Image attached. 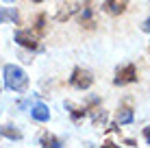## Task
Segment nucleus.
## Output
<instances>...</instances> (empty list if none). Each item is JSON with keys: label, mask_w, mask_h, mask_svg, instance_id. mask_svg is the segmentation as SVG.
<instances>
[{"label": "nucleus", "mask_w": 150, "mask_h": 148, "mask_svg": "<svg viewBox=\"0 0 150 148\" xmlns=\"http://www.w3.org/2000/svg\"><path fill=\"white\" fill-rule=\"evenodd\" d=\"M2 79H4L7 89L15 91V94H24V91L28 89V74L24 72L20 65H15V63H7L4 65Z\"/></svg>", "instance_id": "1"}, {"label": "nucleus", "mask_w": 150, "mask_h": 148, "mask_svg": "<svg viewBox=\"0 0 150 148\" xmlns=\"http://www.w3.org/2000/svg\"><path fill=\"white\" fill-rule=\"evenodd\" d=\"M15 44L24 50H30V52H41L44 46H41V35L35 33L33 28H18L13 35Z\"/></svg>", "instance_id": "2"}, {"label": "nucleus", "mask_w": 150, "mask_h": 148, "mask_svg": "<svg viewBox=\"0 0 150 148\" xmlns=\"http://www.w3.org/2000/svg\"><path fill=\"white\" fill-rule=\"evenodd\" d=\"M70 85L74 89H79V91L89 89L91 85H94V74H91V70L76 65V68L72 70V74H70Z\"/></svg>", "instance_id": "3"}, {"label": "nucleus", "mask_w": 150, "mask_h": 148, "mask_svg": "<svg viewBox=\"0 0 150 148\" xmlns=\"http://www.w3.org/2000/svg\"><path fill=\"white\" fill-rule=\"evenodd\" d=\"M94 4V0H81V9H79V24L83 28H87V30H94L96 28V9L91 7Z\"/></svg>", "instance_id": "4"}, {"label": "nucleus", "mask_w": 150, "mask_h": 148, "mask_svg": "<svg viewBox=\"0 0 150 148\" xmlns=\"http://www.w3.org/2000/svg\"><path fill=\"white\" fill-rule=\"evenodd\" d=\"M137 81V68L135 63H124L115 70V76H113V85L115 87H124V85H131Z\"/></svg>", "instance_id": "5"}, {"label": "nucleus", "mask_w": 150, "mask_h": 148, "mask_svg": "<svg viewBox=\"0 0 150 148\" xmlns=\"http://www.w3.org/2000/svg\"><path fill=\"white\" fill-rule=\"evenodd\" d=\"M128 2H131V0H105V2H102V11L107 15H111V18H117V15H122L126 11Z\"/></svg>", "instance_id": "6"}, {"label": "nucleus", "mask_w": 150, "mask_h": 148, "mask_svg": "<svg viewBox=\"0 0 150 148\" xmlns=\"http://www.w3.org/2000/svg\"><path fill=\"white\" fill-rule=\"evenodd\" d=\"M81 9V2H63L59 7V11L54 13V20L57 22H68L70 18H74Z\"/></svg>", "instance_id": "7"}, {"label": "nucleus", "mask_w": 150, "mask_h": 148, "mask_svg": "<svg viewBox=\"0 0 150 148\" xmlns=\"http://www.w3.org/2000/svg\"><path fill=\"white\" fill-rule=\"evenodd\" d=\"M133 120H135V113H133V109H131V100H126V103L115 111V124L117 126L133 124Z\"/></svg>", "instance_id": "8"}, {"label": "nucleus", "mask_w": 150, "mask_h": 148, "mask_svg": "<svg viewBox=\"0 0 150 148\" xmlns=\"http://www.w3.org/2000/svg\"><path fill=\"white\" fill-rule=\"evenodd\" d=\"M30 118H33L35 122H48L50 120V109L46 107L44 103H35L33 107H30Z\"/></svg>", "instance_id": "9"}, {"label": "nucleus", "mask_w": 150, "mask_h": 148, "mask_svg": "<svg viewBox=\"0 0 150 148\" xmlns=\"http://www.w3.org/2000/svg\"><path fill=\"white\" fill-rule=\"evenodd\" d=\"M63 107L70 111V118L74 120V122H81V120L87 115V109H85V105H81V107H79V105L70 103V100H65V103H63Z\"/></svg>", "instance_id": "10"}, {"label": "nucleus", "mask_w": 150, "mask_h": 148, "mask_svg": "<svg viewBox=\"0 0 150 148\" xmlns=\"http://www.w3.org/2000/svg\"><path fill=\"white\" fill-rule=\"evenodd\" d=\"M2 22H11V24H20V13L15 7H0V24Z\"/></svg>", "instance_id": "11"}, {"label": "nucleus", "mask_w": 150, "mask_h": 148, "mask_svg": "<svg viewBox=\"0 0 150 148\" xmlns=\"http://www.w3.org/2000/svg\"><path fill=\"white\" fill-rule=\"evenodd\" d=\"M0 135L7 137V140H11V142H20L24 137L22 131H20L18 126H13V124H0Z\"/></svg>", "instance_id": "12"}, {"label": "nucleus", "mask_w": 150, "mask_h": 148, "mask_svg": "<svg viewBox=\"0 0 150 148\" xmlns=\"http://www.w3.org/2000/svg\"><path fill=\"white\" fill-rule=\"evenodd\" d=\"M39 146L41 148H63V140H59V137L52 135V133H41Z\"/></svg>", "instance_id": "13"}, {"label": "nucleus", "mask_w": 150, "mask_h": 148, "mask_svg": "<svg viewBox=\"0 0 150 148\" xmlns=\"http://www.w3.org/2000/svg\"><path fill=\"white\" fill-rule=\"evenodd\" d=\"M87 115L91 118V124H94V126H102V124L107 122V111L102 109V107H96V109L89 111Z\"/></svg>", "instance_id": "14"}, {"label": "nucleus", "mask_w": 150, "mask_h": 148, "mask_svg": "<svg viewBox=\"0 0 150 148\" xmlns=\"http://www.w3.org/2000/svg\"><path fill=\"white\" fill-rule=\"evenodd\" d=\"M33 30H35V33H39L41 37H44V33H46V13H39L37 18H35Z\"/></svg>", "instance_id": "15"}, {"label": "nucleus", "mask_w": 150, "mask_h": 148, "mask_svg": "<svg viewBox=\"0 0 150 148\" xmlns=\"http://www.w3.org/2000/svg\"><path fill=\"white\" fill-rule=\"evenodd\" d=\"M142 30H144V33H148V35H150V15H148L146 20H144V24H142Z\"/></svg>", "instance_id": "16"}, {"label": "nucleus", "mask_w": 150, "mask_h": 148, "mask_svg": "<svg viewBox=\"0 0 150 148\" xmlns=\"http://www.w3.org/2000/svg\"><path fill=\"white\" fill-rule=\"evenodd\" d=\"M100 148H122V146H117V144H115V142H111V140H107V142H105V144H102Z\"/></svg>", "instance_id": "17"}, {"label": "nucleus", "mask_w": 150, "mask_h": 148, "mask_svg": "<svg viewBox=\"0 0 150 148\" xmlns=\"http://www.w3.org/2000/svg\"><path fill=\"white\" fill-rule=\"evenodd\" d=\"M142 133H144V140H146L148 144H150V124H148V126H144V131H142Z\"/></svg>", "instance_id": "18"}, {"label": "nucleus", "mask_w": 150, "mask_h": 148, "mask_svg": "<svg viewBox=\"0 0 150 148\" xmlns=\"http://www.w3.org/2000/svg\"><path fill=\"white\" fill-rule=\"evenodd\" d=\"M124 144H126V146H137V142L131 140V137H126V140H124Z\"/></svg>", "instance_id": "19"}, {"label": "nucleus", "mask_w": 150, "mask_h": 148, "mask_svg": "<svg viewBox=\"0 0 150 148\" xmlns=\"http://www.w3.org/2000/svg\"><path fill=\"white\" fill-rule=\"evenodd\" d=\"M2 2H9V4H11V2H15V0H2Z\"/></svg>", "instance_id": "20"}, {"label": "nucleus", "mask_w": 150, "mask_h": 148, "mask_svg": "<svg viewBox=\"0 0 150 148\" xmlns=\"http://www.w3.org/2000/svg\"><path fill=\"white\" fill-rule=\"evenodd\" d=\"M33 2H44V0H33Z\"/></svg>", "instance_id": "21"}, {"label": "nucleus", "mask_w": 150, "mask_h": 148, "mask_svg": "<svg viewBox=\"0 0 150 148\" xmlns=\"http://www.w3.org/2000/svg\"><path fill=\"white\" fill-rule=\"evenodd\" d=\"M0 91H2V83H0Z\"/></svg>", "instance_id": "22"}]
</instances>
